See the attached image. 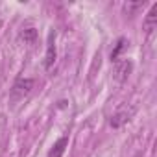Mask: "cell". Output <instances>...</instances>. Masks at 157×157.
Masks as SVG:
<instances>
[{"label": "cell", "mask_w": 157, "mask_h": 157, "mask_svg": "<svg viewBox=\"0 0 157 157\" xmlns=\"http://www.w3.org/2000/svg\"><path fill=\"white\" fill-rule=\"evenodd\" d=\"M144 6H146L144 0H142V2H128V4H124V11H126L128 15H137V11L142 10Z\"/></svg>", "instance_id": "9c48e42d"}, {"label": "cell", "mask_w": 157, "mask_h": 157, "mask_svg": "<svg viewBox=\"0 0 157 157\" xmlns=\"http://www.w3.org/2000/svg\"><path fill=\"white\" fill-rule=\"evenodd\" d=\"M56 56H57V52H56V32L50 30L48 32V43H46V54H44V61H43L44 68H52L54 67Z\"/></svg>", "instance_id": "277c9868"}, {"label": "cell", "mask_w": 157, "mask_h": 157, "mask_svg": "<svg viewBox=\"0 0 157 157\" xmlns=\"http://www.w3.org/2000/svg\"><path fill=\"white\" fill-rule=\"evenodd\" d=\"M135 113H137V107H135V105H131V104H124V105H120V107L111 115V118H109V126H111L113 129H118V128H122L124 124H128V122L135 117Z\"/></svg>", "instance_id": "6da1fadb"}, {"label": "cell", "mask_w": 157, "mask_h": 157, "mask_svg": "<svg viewBox=\"0 0 157 157\" xmlns=\"http://www.w3.org/2000/svg\"><path fill=\"white\" fill-rule=\"evenodd\" d=\"M155 28H157V4H153V6L150 8L146 19H144V22H142V30H144L146 35H151V33L155 32Z\"/></svg>", "instance_id": "5b68a950"}, {"label": "cell", "mask_w": 157, "mask_h": 157, "mask_svg": "<svg viewBox=\"0 0 157 157\" xmlns=\"http://www.w3.org/2000/svg\"><path fill=\"white\" fill-rule=\"evenodd\" d=\"M67 146H68V137H67V135H63V137H59V139L54 142V146L48 150L46 157H63V153H65Z\"/></svg>", "instance_id": "8992f818"}, {"label": "cell", "mask_w": 157, "mask_h": 157, "mask_svg": "<svg viewBox=\"0 0 157 157\" xmlns=\"http://www.w3.org/2000/svg\"><path fill=\"white\" fill-rule=\"evenodd\" d=\"M33 85H35V82L32 80V78H19V80L13 83V87H11V100L15 102V100H22L24 96H28L30 93H32V89H33Z\"/></svg>", "instance_id": "3957f363"}, {"label": "cell", "mask_w": 157, "mask_h": 157, "mask_svg": "<svg viewBox=\"0 0 157 157\" xmlns=\"http://www.w3.org/2000/svg\"><path fill=\"white\" fill-rule=\"evenodd\" d=\"M21 39H24V43H28V44H35V41H37V30L35 28H22Z\"/></svg>", "instance_id": "52a82bcc"}, {"label": "cell", "mask_w": 157, "mask_h": 157, "mask_svg": "<svg viewBox=\"0 0 157 157\" xmlns=\"http://www.w3.org/2000/svg\"><path fill=\"white\" fill-rule=\"evenodd\" d=\"M133 70V61L131 59H118L113 63V80L117 83L128 82V78Z\"/></svg>", "instance_id": "7a4b0ae2"}, {"label": "cell", "mask_w": 157, "mask_h": 157, "mask_svg": "<svg viewBox=\"0 0 157 157\" xmlns=\"http://www.w3.org/2000/svg\"><path fill=\"white\" fill-rule=\"evenodd\" d=\"M128 46V41L124 39V37H120L118 41H117V44H115V48H113V52H111V63H115V61H118V56L122 54V50Z\"/></svg>", "instance_id": "ba28073f"}]
</instances>
